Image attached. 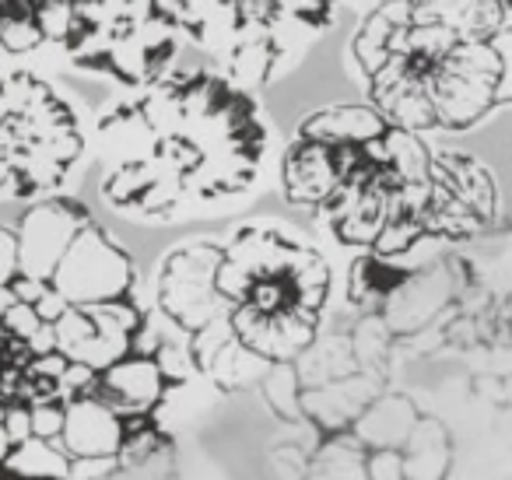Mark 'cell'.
<instances>
[{"label":"cell","mask_w":512,"mask_h":480,"mask_svg":"<svg viewBox=\"0 0 512 480\" xmlns=\"http://www.w3.org/2000/svg\"><path fill=\"white\" fill-rule=\"evenodd\" d=\"M281 193L341 246L404 263L428 242H467L498 218L488 162L386 123L369 102L313 109L281 151Z\"/></svg>","instance_id":"cell-1"},{"label":"cell","mask_w":512,"mask_h":480,"mask_svg":"<svg viewBox=\"0 0 512 480\" xmlns=\"http://www.w3.org/2000/svg\"><path fill=\"white\" fill-rule=\"evenodd\" d=\"M271 123L214 67H176L95 120L99 197L137 221H172L260 183Z\"/></svg>","instance_id":"cell-2"},{"label":"cell","mask_w":512,"mask_h":480,"mask_svg":"<svg viewBox=\"0 0 512 480\" xmlns=\"http://www.w3.org/2000/svg\"><path fill=\"white\" fill-rule=\"evenodd\" d=\"M344 67L393 127L467 134L512 106V15L498 0H376Z\"/></svg>","instance_id":"cell-3"},{"label":"cell","mask_w":512,"mask_h":480,"mask_svg":"<svg viewBox=\"0 0 512 480\" xmlns=\"http://www.w3.org/2000/svg\"><path fill=\"white\" fill-rule=\"evenodd\" d=\"M186 46L242 92L285 81L334 32L341 0H172Z\"/></svg>","instance_id":"cell-4"},{"label":"cell","mask_w":512,"mask_h":480,"mask_svg":"<svg viewBox=\"0 0 512 480\" xmlns=\"http://www.w3.org/2000/svg\"><path fill=\"white\" fill-rule=\"evenodd\" d=\"M88 151L74 102L29 67L0 71V200L36 204L64 193Z\"/></svg>","instance_id":"cell-5"},{"label":"cell","mask_w":512,"mask_h":480,"mask_svg":"<svg viewBox=\"0 0 512 480\" xmlns=\"http://www.w3.org/2000/svg\"><path fill=\"white\" fill-rule=\"evenodd\" d=\"M183 46L172 0H71L57 50L74 71L137 92L176 71Z\"/></svg>","instance_id":"cell-6"},{"label":"cell","mask_w":512,"mask_h":480,"mask_svg":"<svg viewBox=\"0 0 512 480\" xmlns=\"http://www.w3.org/2000/svg\"><path fill=\"white\" fill-rule=\"evenodd\" d=\"M43 281H50L78 309L130 298L141 288L134 256L95 214L78 228L71 246L64 249V256L53 267V274L43 277Z\"/></svg>","instance_id":"cell-7"},{"label":"cell","mask_w":512,"mask_h":480,"mask_svg":"<svg viewBox=\"0 0 512 480\" xmlns=\"http://www.w3.org/2000/svg\"><path fill=\"white\" fill-rule=\"evenodd\" d=\"M165 393H169V379L151 354H127L106 372H99V382H95V396L106 400L123 421L151 417L162 407Z\"/></svg>","instance_id":"cell-8"},{"label":"cell","mask_w":512,"mask_h":480,"mask_svg":"<svg viewBox=\"0 0 512 480\" xmlns=\"http://www.w3.org/2000/svg\"><path fill=\"white\" fill-rule=\"evenodd\" d=\"M123 438H127V421L95 393L67 403L60 449L71 459H116Z\"/></svg>","instance_id":"cell-9"},{"label":"cell","mask_w":512,"mask_h":480,"mask_svg":"<svg viewBox=\"0 0 512 480\" xmlns=\"http://www.w3.org/2000/svg\"><path fill=\"white\" fill-rule=\"evenodd\" d=\"M71 0H0V57H32L57 46Z\"/></svg>","instance_id":"cell-10"},{"label":"cell","mask_w":512,"mask_h":480,"mask_svg":"<svg viewBox=\"0 0 512 480\" xmlns=\"http://www.w3.org/2000/svg\"><path fill=\"white\" fill-rule=\"evenodd\" d=\"M383 393V382L372 372H355L348 379L327 382L320 389H302V417L313 424L320 435L351 431V424L362 417L376 396Z\"/></svg>","instance_id":"cell-11"},{"label":"cell","mask_w":512,"mask_h":480,"mask_svg":"<svg viewBox=\"0 0 512 480\" xmlns=\"http://www.w3.org/2000/svg\"><path fill=\"white\" fill-rule=\"evenodd\" d=\"M421 421L418 407H414L411 396L404 393H379L369 407L362 410L355 424H351V435L358 438L365 452L372 449H404V442L411 438L414 424Z\"/></svg>","instance_id":"cell-12"},{"label":"cell","mask_w":512,"mask_h":480,"mask_svg":"<svg viewBox=\"0 0 512 480\" xmlns=\"http://www.w3.org/2000/svg\"><path fill=\"white\" fill-rule=\"evenodd\" d=\"M404 480H446L453 466V438L439 417H421L400 449Z\"/></svg>","instance_id":"cell-13"},{"label":"cell","mask_w":512,"mask_h":480,"mask_svg":"<svg viewBox=\"0 0 512 480\" xmlns=\"http://www.w3.org/2000/svg\"><path fill=\"white\" fill-rule=\"evenodd\" d=\"M295 372H299L302 389H320L327 382L348 379L358 372L355 351H351L348 333H320V337L309 344V351L295 361Z\"/></svg>","instance_id":"cell-14"},{"label":"cell","mask_w":512,"mask_h":480,"mask_svg":"<svg viewBox=\"0 0 512 480\" xmlns=\"http://www.w3.org/2000/svg\"><path fill=\"white\" fill-rule=\"evenodd\" d=\"M0 473L8 480H71V456L60 449V442L25 438L11 449Z\"/></svg>","instance_id":"cell-15"},{"label":"cell","mask_w":512,"mask_h":480,"mask_svg":"<svg viewBox=\"0 0 512 480\" xmlns=\"http://www.w3.org/2000/svg\"><path fill=\"white\" fill-rule=\"evenodd\" d=\"M267 368H271V361H264L260 354H253L249 347L228 344L225 351L218 354V361L207 368V379L218 382L225 393H232V389L260 386L264 375H267Z\"/></svg>","instance_id":"cell-16"},{"label":"cell","mask_w":512,"mask_h":480,"mask_svg":"<svg viewBox=\"0 0 512 480\" xmlns=\"http://www.w3.org/2000/svg\"><path fill=\"white\" fill-rule=\"evenodd\" d=\"M260 393H264V403L281 417V421L292 424H306L302 417V382L295 365H271L260 382Z\"/></svg>","instance_id":"cell-17"},{"label":"cell","mask_w":512,"mask_h":480,"mask_svg":"<svg viewBox=\"0 0 512 480\" xmlns=\"http://www.w3.org/2000/svg\"><path fill=\"white\" fill-rule=\"evenodd\" d=\"M64 414H67V403H60V400H36V403H29L32 438L60 442V431H64Z\"/></svg>","instance_id":"cell-18"},{"label":"cell","mask_w":512,"mask_h":480,"mask_svg":"<svg viewBox=\"0 0 512 480\" xmlns=\"http://www.w3.org/2000/svg\"><path fill=\"white\" fill-rule=\"evenodd\" d=\"M365 480H404V456H400V449L365 452Z\"/></svg>","instance_id":"cell-19"},{"label":"cell","mask_w":512,"mask_h":480,"mask_svg":"<svg viewBox=\"0 0 512 480\" xmlns=\"http://www.w3.org/2000/svg\"><path fill=\"white\" fill-rule=\"evenodd\" d=\"M0 421H4V428H8V435L18 442H25V438H32V417H29V403H8L4 407V414H0Z\"/></svg>","instance_id":"cell-20"},{"label":"cell","mask_w":512,"mask_h":480,"mask_svg":"<svg viewBox=\"0 0 512 480\" xmlns=\"http://www.w3.org/2000/svg\"><path fill=\"white\" fill-rule=\"evenodd\" d=\"M11 449H15V438L8 435V428H4V421H0V466H4V459L11 456Z\"/></svg>","instance_id":"cell-21"},{"label":"cell","mask_w":512,"mask_h":480,"mask_svg":"<svg viewBox=\"0 0 512 480\" xmlns=\"http://www.w3.org/2000/svg\"><path fill=\"white\" fill-rule=\"evenodd\" d=\"M0 480H8V477H4V473H0Z\"/></svg>","instance_id":"cell-22"}]
</instances>
